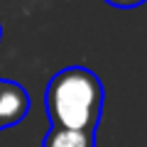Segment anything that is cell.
I'll return each mask as SVG.
<instances>
[{"mask_svg":"<svg viewBox=\"0 0 147 147\" xmlns=\"http://www.w3.org/2000/svg\"><path fill=\"white\" fill-rule=\"evenodd\" d=\"M103 84L91 69L69 66L54 74L44 93L52 127L96 132L103 113Z\"/></svg>","mask_w":147,"mask_h":147,"instance_id":"cell-1","label":"cell"},{"mask_svg":"<svg viewBox=\"0 0 147 147\" xmlns=\"http://www.w3.org/2000/svg\"><path fill=\"white\" fill-rule=\"evenodd\" d=\"M30 113V93L17 81L0 79V130L17 125Z\"/></svg>","mask_w":147,"mask_h":147,"instance_id":"cell-2","label":"cell"},{"mask_svg":"<svg viewBox=\"0 0 147 147\" xmlns=\"http://www.w3.org/2000/svg\"><path fill=\"white\" fill-rule=\"evenodd\" d=\"M42 147H96V132L52 127V130L44 135Z\"/></svg>","mask_w":147,"mask_h":147,"instance_id":"cell-3","label":"cell"},{"mask_svg":"<svg viewBox=\"0 0 147 147\" xmlns=\"http://www.w3.org/2000/svg\"><path fill=\"white\" fill-rule=\"evenodd\" d=\"M108 5H113V7H123V10H127V7H137V5H142V3H147V0H105Z\"/></svg>","mask_w":147,"mask_h":147,"instance_id":"cell-4","label":"cell"},{"mask_svg":"<svg viewBox=\"0 0 147 147\" xmlns=\"http://www.w3.org/2000/svg\"><path fill=\"white\" fill-rule=\"evenodd\" d=\"M0 37H3V27H0Z\"/></svg>","mask_w":147,"mask_h":147,"instance_id":"cell-5","label":"cell"}]
</instances>
